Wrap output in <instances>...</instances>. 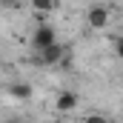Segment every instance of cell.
Segmentation results:
<instances>
[{
	"mask_svg": "<svg viewBox=\"0 0 123 123\" xmlns=\"http://www.w3.org/2000/svg\"><path fill=\"white\" fill-rule=\"evenodd\" d=\"M55 43H57V34H55V29H52L49 23H43V26L34 29V34H31V46H34L37 52H46V49L55 46Z\"/></svg>",
	"mask_w": 123,
	"mask_h": 123,
	"instance_id": "1",
	"label": "cell"
},
{
	"mask_svg": "<svg viewBox=\"0 0 123 123\" xmlns=\"http://www.w3.org/2000/svg\"><path fill=\"white\" fill-rule=\"evenodd\" d=\"M40 57L37 60L43 63V66H55V63H69V52H66V46L60 43H55V46H49L46 52H37Z\"/></svg>",
	"mask_w": 123,
	"mask_h": 123,
	"instance_id": "2",
	"label": "cell"
},
{
	"mask_svg": "<svg viewBox=\"0 0 123 123\" xmlns=\"http://www.w3.org/2000/svg\"><path fill=\"white\" fill-rule=\"evenodd\" d=\"M86 23H89L92 29H106V26H109V9H106V6H92V9L86 12Z\"/></svg>",
	"mask_w": 123,
	"mask_h": 123,
	"instance_id": "3",
	"label": "cell"
},
{
	"mask_svg": "<svg viewBox=\"0 0 123 123\" xmlns=\"http://www.w3.org/2000/svg\"><path fill=\"white\" fill-rule=\"evenodd\" d=\"M74 106H77V94L74 92H60L57 100H55V109L57 112H72Z\"/></svg>",
	"mask_w": 123,
	"mask_h": 123,
	"instance_id": "4",
	"label": "cell"
},
{
	"mask_svg": "<svg viewBox=\"0 0 123 123\" xmlns=\"http://www.w3.org/2000/svg\"><path fill=\"white\" fill-rule=\"evenodd\" d=\"M31 9L43 17V14H52L55 9H57V0H31Z\"/></svg>",
	"mask_w": 123,
	"mask_h": 123,
	"instance_id": "5",
	"label": "cell"
},
{
	"mask_svg": "<svg viewBox=\"0 0 123 123\" xmlns=\"http://www.w3.org/2000/svg\"><path fill=\"white\" fill-rule=\"evenodd\" d=\"M9 94L17 97V100H29V97H31V86H29V83H14V86L9 89Z\"/></svg>",
	"mask_w": 123,
	"mask_h": 123,
	"instance_id": "6",
	"label": "cell"
},
{
	"mask_svg": "<svg viewBox=\"0 0 123 123\" xmlns=\"http://www.w3.org/2000/svg\"><path fill=\"white\" fill-rule=\"evenodd\" d=\"M115 55H117V57L123 60V34L117 37V40H115Z\"/></svg>",
	"mask_w": 123,
	"mask_h": 123,
	"instance_id": "7",
	"label": "cell"
},
{
	"mask_svg": "<svg viewBox=\"0 0 123 123\" xmlns=\"http://www.w3.org/2000/svg\"><path fill=\"white\" fill-rule=\"evenodd\" d=\"M83 123H109V120H106L103 115H89V117H86Z\"/></svg>",
	"mask_w": 123,
	"mask_h": 123,
	"instance_id": "8",
	"label": "cell"
},
{
	"mask_svg": "<svg viewBox=\"0 0 123 123\" xmlns=\"http://www.w3.org/2000/svg\"><path fill=\"white\" fill-rule=\"evenodd\" d=\"M17 3H20V0H0V6H3V9H14Z\"/></svg>",
	"mask_w": 123,
	"mask_h": 123,
	"instance_id": "9",
	"label": "cell"
}]
</instances>
